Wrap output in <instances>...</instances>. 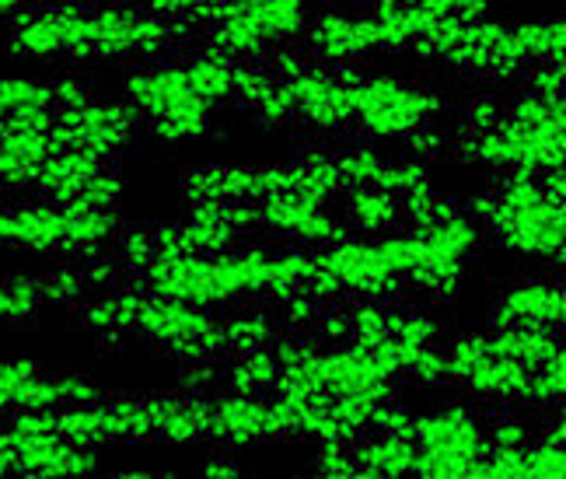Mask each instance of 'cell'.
Instances as JSON below:
<instances>
[{"mask_svg":"<svg viewBox=\"0 0 566 479\" xmlns=\"http://www.w3.org/2000/svg\"><path fill=\"white\" fill-rule=\"evenodd\" d=\"M224 354H245L255 346H266L276 336V315L270 309H242L221 319Z\"/></svg>","mask_w":566,"mask_h":479,"instance_id":"24","label":"cell"},{"mask_svg":"<svg viewBox=\"0 0 566 479\" xmlns=\"http://www.w3.org/2000/svg\"><path fill=\"white\" fill-rule=\"evenodd\" d=\"M350 448L357 459V479L412 476V462H417V441L396 438V434H381V430H375V438H357Z\"/></svg>","mask_w":566,"mask_h":479,"instance_id":"20","label":"cell"},{"mask_svg":"<svg viewBox=\"0 0 566 479\" xmlns=\"http://www.w3.org/2000/svg\"><path fill=\"white\" fill-rule=\"evenodd\" d=\"M67 225H71V210L50 200L4 207V238L8 249L18 252L67 259Z\"/></svg>","mask_w":566,"mask_h":479,"instance_id":"16","label":"cell"},{"mask_svg":"<svg viewBox=\"0 0 566 479\" xmlns=\"http://www.w3.org/2000/svg\"><path fill=\"white\" fill-rule=\"evenodd\" d=\"M308 21V0H221L207 29V50L234 63H259L301 39Z\"/></svg>","mask_w":566,"mask_h":479,"instance_id":"5","label":"cell"},{"mask_svg":"<svg viewBox=\"0 0 566 479\" xmlns=\"http://www.w3.org/2000/svg\"><path fill=\"white\" fill-rule=\"evenodd\" d=\"M563 399H566V354L559 346L549 361H542L538 367H532L528 388H525V403H521V406L549 413V409H559Z\"/></svg>","mask_w":566,"mask_h":479,"instance_id":"27","label":"cell"},{"mask_svg":"<svg viewBox=\"0 0 566 479\" xmlns=\"http://www.w3.org/2000/svg\"><path fill=\"white\" fill-rule=\"evenodd\" d=\"M412 441H417V448L451 451V455H465V459H483L490 451L486 417L479 413V406L462 399H451L433 406L430 413H420Z\"/></svg>","mask_w":566,"mask_h":479,"instance_id":"14","label":"cell"},{"mask_svg":"<svg viewBox=\"0 0 566 479\" xmlns=\"http://www.w3.org/2000/svg\"><path fill=\"white\" fill-rule=\"evenodd\" d=\"M200 472L210 476V479H238V476H242V466H238L231 455L213 451V455H207V459L200 462Z\"/></svg>","mask_w":566,"mask_h":479,"instance_id":"45","label":"cell"},{"mask_svg":"<svg viewBox=\"0 0 566 479\" xmlns=\"http://www.w3.org/2000/svg\"><path fill=\"white\" fill-rule=\"evenodd\" d=\"M238 357L245 361L255 392H273V388H276L283 367L276 364V357H273L270 346H255V351H245V354H238Z\"/></svg>","mask_w":566,"mask_h":479,"instance_id":"42","label":"cell"},{"mask_svg":"<svg viewBox=\"0 0 566 479\" xmlns=\"http://www.w3.org/2000/svg\"><path fill=\"white\" fill-rule=\"evenodd\" d=\"M283 427L276 417V406L270 392H224L210 396V417H207V441L228 445V448H252L280 441Z\"/></svg>","mask_w":566,"mask_h":479,"instance_id":"10","label":"cell"},{"mask_svg":"<svg viewBox=\"0 0 566 479\" xmlns=\"http://www.w3.org/2000/svg\"><path fill=\"white\" fill-rule=\"evenodd\" d=\"M371 430L396 434V438H412V434H417V413L402 403H396V399L378 403L371 413Z\"/></svg>","mask_w":566,"mask_h":479,"instance_id":"39","label":"cell"},{"mask_svg":"<svg viewBox=\"0 0 566 479\" xmlns=\"http://www.w3.org/2000/svg\"><path fill=\"white\" fill-rule=\"evenodd\" d=\"M108 162L95 158V155H84V150L74 147H53L50 158L42 162L39 168V179H35V192L42 200L60 204V207H71L81 200L84 186L92 183V176L98 168H105Z\"/></svg>","mask_w":566,"mask_h":479,"instance_id":"18","label":"cell"},{"mask_svg":"<svg viewBox=\"0 0 566 479\" xmlns=\"http://www.w3.org/2000/svg\"><path fill=\"white\" fill-rule=\"evenodd\" d=\"M563 84H566V60H546L528 67V92L542 98H563Z\"/></svg>","mask_w":566,"mask_h":479,"instance_id":"41","label":"cell"},{"mask_svg":"<svg viewBox=\"0 0 566 479\" xmlns=\"http://www.w3.org/2000/svg\"><path fill=\"white\" fill-rule=\"evenodd\" d=\"M493 330L507 325H549L563 330L566 322V291L553 277H517L493 304Z\"/></svg>","mask_w":566,"mask_h":479,"instance_id":"15","label":"cell"},{"mask_svg":"<svg viewBox=\"0 0 566 479\" xmlns=\"http://www.w3.org/2000/svg\"><path fill=\"white\" fill-rule=\"evenodd\" d=\"M315 476L322 479H357V459L354 448L343 441H318L315 459H312Z\"/></svg>","mask_w":566,"mask_h":479,"instance_id":"35","label":"cell"},{"mask_svg":"<svg viewBox=\"0 0 566 479\" xmlns=\"http://www.w3.org/2000/svg\"><path fill=\"white\" fill-rule=\"evenodd\" d=\"M11 438L18 455V476L32 479H67V476H95L102 469V451L92 445H74L56 430L18 434L8 424L0 427Z\"/></svg>","mask_w":566,"mask_h":479,"instance_id":"13","label":"cell"},{"mask_svg":"<svg viewBox=\"0 0 566 479\" xmlns=\"http://www.w3.org/2000/svg\"><path fill=\"white\" fill-rule=\"evenodd\" d=\"M538 438H542V441H553V445H566V420H563V406H559V409H549V420L542 424Z\"/></svg>","mask_w":566,"mask_h":479,"instance_id":"46","label":"cell"},{"mask_svg":"<svg viewBox=\"0 0 566 479\" xmlns=\"http://www.w3.org/2000/svg\"><path fill=\"white\" fill-rule=\"evenodd\" d=\"M42 280V301L46 304H74L81 294L88 291V280H84V267H74L71 259L60 270L39 277Z\"/></svg>","mask_w":566,"mask_h":479,"instance_id":"34","label":"cell"},{"mask_svg":"<svg viewBox=\"0 0 566 479\" xmlns=\"http://www.w3.org/2000/svg\"><path fill=\"white\" fill-rule=\"evenodd\" d=\"M182 71H186V81L192 84V92L207 105L221 108L234 102V60L213 50H200L182 60Z\"/></svg>","mask_w":566,"mask_h":479,"instance_id":"23","label":"cell"},{"mask_svg":"<svg viewBox=\"0 0 566 479\" xmlns=\"http://www.w3.org/2000/svg\"><path fill=\"white\" fill-rule=\"evenodd\" d=\"M137 129L140 116L126 98H88L74 108H56L50 140L53 147H74L102 162H113L134 144Z\"/></svg>","mask_w":566,"mask_h":479,"instance_id":"8","label":"cell"},{"mask_svg":"<svg viewBox=\"0 0 566 479\" xmlns=\"http://www.w3.org/2000/svg\"><path fill=\"white\" fill-rule=\"evenodd\" d=\"M32 372H39L35 361H21V357H0V417H8L14 409V396L21 382H25Z\"/></svg>","mask_w":566,"mask_h":479,"instance_id":"40","label":"cell"},{"mask_svg":"<svg viewBox=\"0 0 566 479\" xmlns=\"http://www.w3.org/2000/svg\"><path fill=\"white\" fill-rule=\"evenodd\" d=\"M318 312H322V304L308 291H294L287 298H276V312L273 315L280 322V330H287V333H312Z\"/></svg>","mask_w":566,"mask_h":479,"instance_id":"33","label":"cell"},{"mask_svg":"<svg viewBox=\"0 0 566 479\" xmlns=\"http://www.w3.org/2000/svg\"><path fill=\"white\" fill-rule=\"evenodd\" d=\"M528 367L517 361H500L486 357L475 367L454 382L462 392H469L479 403H496V406H521L525 403V388H528Z\"/></svg>","mask_w":566,"mask_h":479,"instance_id":"19","label":"cell"},{"mask_svg":"<svg viewBox=\"0 0 566 479\" xmlns=\"http://www.w3.org/2000/svg\"><path fill=\"white\" fill-rule=\"evenodd\" d=\"M336 168L343 171V179L350 189L354 186H378L381 189V179L388 171V158L378 147L360 144V147H350V150H343V155H336Z\"/></svg>","mask_w":566,"mask_h":479,"instance_id":"28","label":"cell"},{"mask_svg":"<svg viewBox=\"0 0 566 479\" xmlns=\"http://www.w3.org/2000/svg\"><path fill=\"white\" fill-rule=\"evenodd\" d=\"M140 288L155 298L186 301L196 309H228L255 298H287L304 291L312 277V252L304 249H228V252H171L140 270Z\"/></svg>","mask_w":566,"mask_h":479,"instance_id":"1","label":"cell"},{"mask_svg":"<svg viewBox=\"0 0 566 479\" xmlns=\"http://www.w3.org/2000/svg\"><path fill=\"white\" fill-rule=\"evenodd\" d=\"M147 343H155L161 354H168L179 364L196 361H217L224 354V333L221 319L207 309H196L186 301L155 298L144 291L140 312H137V330Z\"/></svg>","mask_w":566,"mask_h":479,"instance_id":"7","label":"cell"},{"mask_svg":"<svg viewBox=\"0 0 566 479\" xmlns=\"http://www.w3.org/2000/svg\"><path fill=\"white\" fill-rule=\"evenodd\" d=\"M566 476V451L553 441H528L525 445V479H563Z\"/></svg>","mask_w":566,"mask_h":479,"instance_id":"36","label":"cell"},{"mask_svg":"<svg viewBox=\"0 0 566 479\" xmlns=\"http://www.w3.org/2000/svg\"><path fill=\"white\" fill-rule=\"evenodd\" d=\"M25 8H29V0H0V25H8V21H14Z\"/></svg>","mask_w":566,"mask_h":479,"instance_id":"47","label":"cell"},{"mask_svg":"<svg viewBox=\"0 0 566 479\" xmlns=\"http://www.w3.org/2000/svg\"><path fill=\"white\" fill-rule=\"evenodd\" d=\"M42 280L39 277H4L0 280V330L25 325L42 312Z\"/></svg>","mask_w":566,"mask_h":479,"instance_id":"26","label":"cell"},{"mask_svg":"<svg viewBox=\"0 0 566 479\" xmlns=\"http://www.w3.org/2000/svg\"><path fill=\"white\" fill-rule=\"evenodd\" d=\"M385 330L388 336H399L406 343L430 346L441 336V322L423 309H388L385 312Z\"/></svg>","mask_w":566,"mask_h":479,"instance_id":"29","label":"cell"},{"mask_svg":"<svg viewBox=\"0 0 566 479\" xmlns=\"http://www.w3.org/2000/svg\"><path fill=\"white\" fill-rule=\"evenodd\" d=\"M402 375L420 385V388H441V385H451V367H448V357L438 343L430 346H417V351L409 354Z\"/></svg>","mask_w":566,"mask_h":479,"instance_id":"31","label":"cell"},{"mask_svg":"<svg viewBox=\"0 0 566 479\" xmlns=\"http://www.w3.org/2000/svg\"><path fill=\"white\" fill-rule=\"evenodd\" d=\"M123 98L134 105L140 123L150 129V137L168 147L207 137L217 116V108L192 92L182 60L137 63L123 77Z\"/></svg>","mask_w":566,"mask_h":479,"instance_id":"4","label":"cell"},{"mask_svg":"<svg viewBox=\"0 0 566 479\" xmlns=\"http://www.w3.org/2000/svg\"><path fill=\"white\" fill-rule=\"evenodd\" d=\"M507 102L496 98V95H475L465 105V134H483V129L496 126L500 116H504Z\"/></svg>","mask_w":566,"mask_h":479,"instance_id":"43","label":"cell"},{"mask_svg":"<svg viewBox=\"0 0 566 479\" xmlns=\"http://www.w3.org/2000/svg\"><path fill=\"white\" fill-rule=\"evenodd\" d=\"M350 84V123L367 140H406L412 129L433 123L441 113V98L427 84L402 81L391 74L360 77L357 71H339Z\"/></svg>","mask_w":566,"mask_h":479,"instance_id":"6","label":"cell"},{"mask_svg":"<svg viewBox=\"0 0 566 479\" xmlns=\"http://www.w3.org/2000/svg\"><path fill=\"white\" fill-rule=\"evenodd\" d=\"M486 434H490V448H521L535 438L532 420L517 417V413H504V417L486 420Z\"/></svg>","mask_w":566,"mask_h":479,"instance_id":"38","label":"cell"},{"mask_svg":"<svg viewBox=\"0 0 566 479\" xmlns=\"http://www.w3.org/2000/svg\"><path fill=\"white\" fill-rule=\"evenodd\" d=\"M308 53L318 63H354L367 53H375V35H371V21L367 14H346V11H322L318 18L308 21Z\"/></svg>","mask_w":566,"mask_h":479,"instance_id":"17","label":"cell"},{"mask_svg":"<svg viewBox=\"0 0 566 479\" xmlns=\"http://www.w3.org/2000/svg\"><path fill=\"white\" fill-rule=\"evenodd\" d=\"M255 214H259V228H266L280 238H291V242H301L308 249L333 246V242H339V238L354 235L350 225H346L343 217H336L329 207L308 204L294 192L259 196Z\"/></svg>","mask_w":566,"mask_h":479,"instance_id":"11","label":"cell"},{"mask_svg":"<svg viewBox=\"0 0 566 479\" xmlns=\"http://www.w3.org/2000/svg\"><path fill=\"white\" fill-rule=\"evenodd\" d=\"M119 196H123V176H119V168H113V162H108L105 168L95 171L92 183L84 186L77 204H84V207H116Z\"/></svg>","mask_w":566,"mask_h":479,"instance_id":"37","label":"cell"},{"mask_svg":"<svg viewBox=\"0 0 566 479\" xmlns=\"http://www.w3.org/2000/svg\"><path fill=\"white\" fill-rule=\"evenodd\" d=\"M113 259L129 270V273H140L150 259H155V228H119L116 242H113Z\"/></svg>","mask_w":566,"mask_h":479,"instance_id":"32","label":"cell"},{"mask_svg":"<svg viewBox=\"0 0 566 479\" xmlns=\"http://www.w3.org/2000/svg\"><path fill=\"white\" fill-rule=\"evenodd\" d=\"M171 39H176L171 21L147 14L144 8H95L92 60L150 63L171 46Z\"/></svg>","mask_w":566,"mask_h":479,"instance_id":"9","label":"cell"},{"mask_svg":"<svg viewBox=\"0 0 566 479\" xmlns=\"http://www.w3.org/2000/svg\"><path fill=\"white\" fill-rule=\"evenodd\" d=\"M294 102V126H308L315 134H339L350 126V84L325 63H308L301 74L283 81Z\"/></svg>","mask_w":566,"mask_h":479,"instance_id":"12","label":"cell"},{"mask_svg":"<svg viewBox=\"0 0 566 479\" xmlns=\"http://www.w3.org/2000/svg\"><path fill=\"white\" fill-rule=\"evenodd\" d=\"M459 155L469 165H483L490 171H542L563 168L566 158V102L542 98L535 92H517L507 102L504 116L483 134H465L459 140Z\"/></svg>","mask_w":566,"mask_h":479,"instance_id":"2","label":"cell"},{"mask_svg":"<svg viewBox=\"0 0 566 479\" xmlns=\"http://www.w3.org/2000/svg\"><path fill=\"white\" fill-rule=\"evenodd\" d=\"M479 462L483 459H465V455H451V451L417 448L412 476H420V479H479Z\"/></svg>","mask_w":566,"mask_h":479,"instance_id":"30","label":"cell"},{"mask_svg":"<svg viewBox=\"0 0 566 479\" xmlns=\"http://www.w3.org/2000/svg\"><path fill=\"white\" fill-rule=\"evenodd\" d=\"M346 200V225L360 235H388L396 225H402L399 196L378 189V186H354L343 192Z\"/></svg>","mask_w":566,"mask_h":479,"instance_id":"22","label":"cell"},{"mask_svg":"<svg viewBox=\"0 0 566 479\" xmlns=\"http://www.w3.org/2000/svg\"><path fill=\"white\" fill-rule=\"evenodd\" d=\"M517 46L525 53L528 67L532 63H546V60H563L566 53V21L563 18H546V21H521L514 25Z\"/></svg>","mask_w":566,"mask_h":479,"instance_id":"25","label":"cell"},{"mask_svg":"<svg viewBox=\"0 0 566 479\" xmlns=\"http://www.w3.org/2000/svg\"><path fill=\"white\" fill-rule=\"evenodd\" d=\"M50 84H53L56 108H74V105H84L88 98H95L92 88L81 77H60V81H50Z\"/></svg>","mask_w":566,"mask_h":479,"instance_id":"44","label":"cell"},{"mask_svg":"<svg viewBox=\"0 0 566 479\" xmlns=\"http://www.w3.org/2000/svg\"><path fill=\"white\" fill-rule=\"evenodd\" d=\"M483 228L496 246L525 259L563 270L566 259V204L549 200L535 171H504L490 192V214Z\"/></svg>","mask_w":566,"mask_h":479,"instance_id":"3","label":"cell"},{"mask_svg":"<svg viewBox=\"0 0 566 479\" xmlns=\"http://www.w3.org/2000/svg\"><path fill=\"white\" fill-rule=\"evenodd\" d=\"M559 333L549 325H507V330H490L486 333V354L500 361H517L528 372L542 361H549L559 351Z\"/></svg>","mask_w":566,"mask_h":479,"instance_id":"21","label":"cell"}]
</instances>
